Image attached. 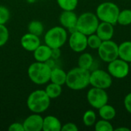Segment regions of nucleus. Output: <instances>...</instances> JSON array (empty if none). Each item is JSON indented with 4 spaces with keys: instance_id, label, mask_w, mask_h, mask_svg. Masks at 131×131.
<instances>
[{
    "instance_id": "4468645a",
    "label": "nucleus",
    "mask_w": 131,
    "mask_h": 131,
    "mask_svg": "<svg viewBox=\"0 0 131 131\" xmlns=\"http://www.w3.org/2000/svg\"><path fill=\"white\" fill-rule=\"evenodd\" d=\"M20 43L25 50L33 52L41 45V40L39 36L28 32L22 35L20 40Z\"/></svg>"
},
{
    "instance_id": "2eb2a0df",
    "label": "nucleus",
    "mask_w": 131,
    "mask_h": 131,
    "mask_svg": "<svg viewBox=\"0 0 131 131\" xmlns=\"http://www.w3.org/2000/svg\"><path fill=\"white\" fill-rule=\"evenodd\" d=\"M95 33L100 37L102 41L111 40L114 35V25L108 22L101 21L99 23Z\"/></svg>"
},
{
    "instance_id": "393cba45",
    "label": "nucleus",
    "mask_w": 131,
    "mask_h": 131,
    "mask_svg": "<svg viewBox=\"0 0 131 131\" xmlns=\"http://www.w3.org/2000/svg\"><path fill=\"white\" fill-rule=\"evenodd\" d=\"M82 121L86 127H92L97 121L96 113L93 110H88L83 114Z\"/></svg>"
},
{
    "instance_id": "c756f323",
    "label": "nucleus",
    "mask_w": 131,
    "mask_h": 131,
    "mask_svg": "<svg viewBox=\"0 0 131 131\" xmlns=\"http://www.w3.org/2000/svg\"><path fill=\"white\" fill-rule=\"evenodd\" d=\"M10 18V12L8 8L0 5V24L5 25Z\"/></svg>"
},
{
    "instance_id": "5701e85b",
    "label": "nucleus",
    "mask_w": 131,
    "mask_h": 131,
    "mask_svg": "<svg viewBox=\"0 0 131 131\" xmlns=\"http://www.w3.org/2000/svg\"><path fill=\"white\" fill-rule=\"evenodd\" d=\"M28 32L40 37L44 32V25L41 21L38 20H33L28 24Z\"/></svg>"
},
{
    "instance_id": "f03ea898",
    "label": "nucleus",
    "mask_w": 131,
    "mask_h": 131,
    "mask_svg": "<svg viewBox=\"0 0 131 131\" xmlns=\"http://www.w3.org/2000/svg\"><path fill=\"white\" fill-rule=\"evenodd\" d=\"M51 68L47 62L35 61L28 68V76L31 82L37 85H43L50 81Z\"/></svg>"
},
{
    "instance_id": "7ed1b4c3",
    "label": "nucleus",
    "mask_w": 131,
    "mask_h": 131,
    "mask_svg": "<svg viewBox=\"0 0 131 131\" xmlns=\"http://www.w3.org/2000/svg\"><path fill=\"white\" fill-rule=\"evenodd\" d=\"M27 107L32 113L41 114L46 111L51 104V98L47 95L45 90H35L27 98Z\"/></svg>"
},
{
    "instance_id": "f3484780",
    "label": "nucleus",
    "mask_w": 131,
    "mask_h": 131,
    "mask_svg": "<svg viewBox=\"0 0 131 131\" xmlns=\"http://www.w3.org/2000/svg\"><path fill=\"white\" fill-rule=\"evenodd\" d=\"M62 124L60 120L53 115H48L43 118V131H61Z\"/></svg>"
},
{
    "instance_id": "6e6552de",
    "label": "nucleus",
    "mask_w": 131,
    "mask_h": 131,
    "mask_svg": "<svg viewBox=\"0 0 131 131\" xmlns=\"http://www.w3.org/2000/svg\"><path fill=\"white\" fill-rule=\"evenodd\" d=\"M99 58L104 62L109 63L117 58L118 54V45L111 40L103 41L101 45L97 49Z\"/></svg>"
},
{
    "instance_id": "412c9836",
    "label": "nucleus",
    "mask_w": 131,
    "mask_h": 131,
    "mask_svg": "<svg viewBox=\"0 0 131 131\" xmlns=\"http://www.w3.org/2000/svg\"><path fill=\"white\" fill-rule=\"evenodd\" d=\"M93 64H94V58L90 53L84 52L78 58V67L80 68L90 70Z\"/></svg>"
},
{
    "instance_id": "4be33fe9",
    "label": "nucleus",
    "mask_w": 131,
    "mask_h": 131,
    "mask_svg": "<svg viewBox=\"0 0 131 131\" xmlns=\"http://www.w3.org/2000/svg\"><path fill=\"white\" fill-rule=\"evenodd\" d=\"M61 87H62L61 85L51 82L46 86L45 91L47 94V95L51 98V100L55 99V98H58V97L61 96V94L62 93V88Z\"/></svg>"
},
{
    "instance_id": "dca6fc26",
    "label": "nucleus",
    "mask_w": 131,
    "mask_h": 131,
    "mask_svg": "<svg viewBox=\"0 0 131 131\" xmlns=\"http://www.w3.org/2000/svg\"><path fill=\"white\" fill-rule=\"evenodd\" d=\"M52 49L47 45H40L34 51L33 56L35 61L47 62L51 58Z\"/></svg>"
},
{
    "instance_id": "c9c22d12",
    "label": "nucleus",
    "mask_w": 131,
    "mask_h": 131,
    "mask_svg": "<svg viewBox=\"0 0 131 131\" xmlns=\"http://www.w3.org/2000/svg\"><path fill=\"white\" fill-rule=\"evenodd\" d=\"M129 65H130V69L131 70V61L129 63Z\"/></svg>"
},
{
    "instance_id": "a211bd4d",
    "label": "nucleus",
    "mask_w": 131,
    "mask_h": 131,
    "mask_svg": "<svg viewBox=\"0 0 131 131\" xmlns=\"http://www.w3.org/2000/svg\"><path fill=\"white\" fill-rule=\"evenodd\" d=\"M66 78H67V72H65L63 69L58 67H54L53 68H51L50 82L62 86L65 84Z\"/></svg>"
},
{
    "instance_id": "bb28decb",
    "label": "nucleus",
    "mask_w": 131,
    "mask_h": 131,
    "mask_svg": "<svg viewBox=\"0 0 131 131\" xmlns=\"http://www.w3.org/2000/svg\"><path fill=\"white\" fill-rule=\"evenodd\" d=\"M94 128L96 131H113L114 127L109 121L101 119L96 121L94 124Z\"/></svg>"
},
{
    "instance_id": "f8f14e48",
    "label": "nucleus",
    "mask_w": 131,
    "mask_h": 131,
    "mask_svg": "<svg viewBox=\"0 0 131 131\" xmlns=\"http://www.w3.org/2000/svg\"><path fill=\"white\" fill-rule=\"evenodd\" d=\"M43 118L41 114L33 113L27 117L23 121L25 131H41L43 127Z\"/></svg>"
},
{
    "instance_id": "20e7f679",
    "label": "nucleus",
    "mask_w": 131,
    "mask_h": 131,
    "mask_svg": "<svg viewBox=\"0 0 131 131\" xmlns=\"http://www.w3.org/2000/svg\"><path fill=\"white\" fill-rule=\"evenodd\" d=\"M68 39V31L62 26L52 27L44 35L45 44L51 49L61 48L64 45Z\"/></svg>"
},
{
    "instance_id": "473e14b6",
    "label": "nucleus",
    "mask_w": 131,
    "mask_h": 131,
    "mask_svg": "<svg viewBox=\"0 0 131 131\" xmlns=\"http://www.w3.org/2000/svg\"><path fill=\"white\" fill-rule=\"evenodd\" d=\"M124 105L127 111L131 114V92L125 96L124 100Z\"/></svg>"
},
{
    "instance_id": "2f4dec72",
    "label": "nucleus",
    "mask_w": 131,
    "mask_h": 131,
    "mask_svg": "<svg viewBox=\"0 0 131 131\" xmlns=\"http://www.w3.org/2000/svg\"><path fill=\"white\" fill-rule=\"evenodd\" d=\"M8 130L9 131H25L23 124L18 122H15L10 124Z\"/></svg>"
},
{
    "instance_id": "9b49d317",
    "label": "nucleus",
    "mask_w": 131,
    "mask_h": 131,
    "mask_svg": "<svg viewBox=\"0 0 131 131\" xmlns=\"http://www.w3.org/2000/svg\"><path fill=\"white\" fill-rule=\"evenodd\" d=\"M68 44L71 49L77 53L83 52L88 48V36L78 30L71 32L68 38Z\"/></svg>"
},
{
    "instance_id": "0eeeda50",
    "label": "nucleus",
    "mask_w": 131,
    "mask_h": 131,
    "mask_svg": "<svg viewBox=\"0 0 131 131\" xmlns=\"http://www.w3.org/2000/svg\"><path fill=\"white\" fill-rule=\"evenodd\" d=\"M113 84V78L107 71L102 69H96L91 72L90 85L94 88L107 90L111 87Z\"/></svg>"
},
{
    "instance_id": "f704fd0d",
    "label": "nucleus",
    "mask_w": 131,
    "mask_h": 131,
    "mask_svg": "<svg viewBox=\"0 0 131 131\" xmlns=\"http://www.w3.org/2000/svg\"><path fill=\"white\" fill-rule=\"evenodd\" d=\"M115 131H130V128H127V127H118V128H116V129H114Z\"/></svg>"
},
{
    "instance_id": "7c9ffc66",
    "label": "nucleus",
    "mask_w": 131,
    "mask_h": 131,
    "mask_svg": "<svg viewBox=\"0 0 131 131\" xmlns=\"http://www.w3.org/2000/svg\"><path fill=\"white\" fill-rule=\"evenodd\" d=\"M78 127L74 123L68 122L65 124L62 125L61 127V131H78Z\"/></svg>"
},
{
    "instance_id": "6ab92c4d",
    "label": "nucleus",
    "mask_w": 131,
    "mask_h": 131,
    "mask_svg": "<svg viewBox=\"0 0 131 131\" xmlns=\"http://www.w3.org/2000/svg\"><path fill=\"white\" fill-rule=\"evenodd\" d=\"M119 58L130 63L131 61V41H126L118 45Z\"/></svg>"
},
{
    "instance_id": "aec40b11",
    "label": "nucleus",
    "mask_w": 131,
    "mask_h": 131,
    "mask_svg": "<svg viewBox=\"0 0 131 131\" xmlns=\"http://www.w3.org/2000/svg\"><path fill=\"white\" fill-rule=\"evenodd\" d=\"M98 114L101 119L111 121L113 119H114V117H116L117 112H116L115 108L112 105L106 104L98 109Z\"/></svg>"
},
{
    "instance_id": "39448f33",
    "label": "nucleus",
    "mask_w": 131,
    "mask_h": 131,
    "mask_svg": "<svg viewBox=\"0 0 131 131\" xmlns=\"http://www.w3.org/2000/svg\"><path fill=\"white\" fill-rule=\"evenodd\" d=\"M120 8L114 2L106 1L101 3L96 9V15L101 21L108 22L112 25L117 23Z\"/></svg>"
},
{
    "instance_id": "1a4fd4ad",
    "label": "nucleus",
    "mask_w": 131,
    "mask_h": 131,
    "mask_svg": "<svg viewBox=\"0 0 131 131\" xmlns=\"http://www.w3.org/2000/svg\"><path fill=\"white\" fill-rule=\"evenodd\" d=\"M108 94L104 89L92 88L87 93V101L94 109H99L108 103Z\"/></svg>"
},
{
    "instance_id": "e433bc0d",
    "label": "nucleus",
    "mask_w": 131,
    "mask_h": 131,
    "mask_svg": "<svg viewBox=\"0 0 131 131\" xmlns=\"http://www.w3.org/2000/svg\"><path fill=\"white\" fill-rule=\"evenodd\" d=\"M104 1H108V0H104Z\"/></svg>"
},
{
    "instance_id": "9d476101",
    "label": "nucleus",
    "mask_w": 131,
    "mask_h": 131,
    "mask_svg": "<svg viewBox=\"0 0 131 131\" xmlns=\"http://www.w3.org/2000/svg\"><path fill=\"white\" fill-rule=\"evenodd\" d=\"M129 63L120 58L111 61L107 65V71L112 78L117 79L125 78L130 72Z\"/></svg>"
},
{
    "instance_id": "72a5a7b5",
    "label": "nucleus",
    "mask_w": 131,
    "mask_h": 131,
    "mask_svg": "<svg viewBox=\"0 0 131 131\" xmlns=\"http://www.w3.org/2000/svg\"><path fill=\"white\" fill-rule=\"evenodd\" d=\"M61 56V51L60 48H53L51 52V59H58Z\"/></svg>"
},
{
    "instance_id": "ddd939ff",
    "label": "nucleus",
    "mask_w": 131,
    "mask_h": 131,
    "mask_svg": "<svg viewBox=\"0 0 131 131\" xmlns=\"http://www.w3.org/2000/svg\"><path fill=\"white\" fill-rule=\"evenodd\" d=\"M78 17L74 11H63L59 16V21L62 27L72 32L76 30Z\"/></svg>"
},
{
    "instance_id": "a878e982",
    "label": "nucleus",
    "mask_w": 131,
    "mask_h": 131,
    "mask_svg": "<svg viewBox=\"0 0 131 131\" xmlns=\"http://www.w3.org/2000/svg\"><path fill=\"white\" fill-rule=\"evenodd\" d=\"M58 6L63 11H74L78 5V0H56Z\"/></svg>"
},
{
    "instance_id": "b1692460",
    "label": "nucleus",
    "mask_w": 131,
    "mask_h": 131,
    "mask_svg": "<svg viewBox=\"0 0 131 131\" xmlns=\"http://www.w3.org/2000/svg\"><path fill=\"white\" fill-rule=\"evenodd\" d=\"M117 23L121 25L127 26L131 24V9L126 8L120 11L117 18Z\"/></svg>"
},
{
    "instance_id": "cd10ccee",
    "label": "nucleus",
    "mask_w": 131,
    "mask_h": 131,
    "mask_svg": "<svg viewBox=\"0 0 131 131\" xmlns=\"http://www.w3.org/2000/svg\"><path fill=\"white\" fill-rule=\"evenodd\" d=\"M102 41H103L96 33L88 36V47L91 48V49H98Z\"/></svg>"
},
{
    "instance_id": "f257e3e1",
    "label": "nucleus",
    "mask_w": 131,
    "mask_h": 131,
    "mask_svg": "<svg viewBox=\"0 0 131 131\" xmlns=\"http://www.w3.org/2000/svg\"><path fill=\"white\" fill-rule=\"evenodd\" d=\"M89 70L76 67L71 69L67 73L65 84L68 88L73 91H81L90 85Z\"/></svg>"
},
{
    "instance_id": "423d86ee",
    "label": "nucleus",
    "mask_w": 131,
    "mask_h": 131,
    "mask_svg": "<svg viewBox=\"0 0 131 131\" xmlns=\"http://www.w3.org/2000/svg\"><path fill=\"white\" fill-rule=\"evenodd\" d=\"M100 20L96 14L91 12H86L78 17L76 30L88 36L96 32Z\"/></svg>"
},
{
    "instance_id": "c85d7f7f",
    "label": "nucleus",
    "mask_w": 131,
    "mask_h": 131,
    "mask_svg": "<svg viewBox=\"0 0 131 131\" xmlns=\"http://www.w3.org/2000/svg\"><path fill=\"white\" fill-rule=\"evenodd\" d=\"M9 38V31L5 25L0 24V47L4 46Z\"/></svg>"
},
{
    "instance_id": "4c0bfd02",
    "label": "nucleus",
    "mask_w": 131,
    "mask_h": 131,
    "mask_svg": "<svg viewBox=\"0 0 131 131\" xmlns=\"http://www.w3.org/2000/svg\"><path fill=\"white\" fill-rule=\"evenodd\" d=\"M124 1H127V0H124Z\"/></svg>"
}]
</instances>
